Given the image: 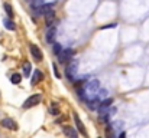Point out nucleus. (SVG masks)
<instances>
[{
  "mask_svg": "<svg viewBox=\"0 0 149 138\" xmlns=\"http://www.w3.org/2000/svg\"><path fill=\"white\" fill-rule=\"evenodd\" d=\"M52 69H54V75H55L56 78H59L61 75H59V72H58V68H56V63H52Z\"/></svg>",
  "mask_w": 149,
  "mask_h": 138,
  "instance_id": "nucleus-20",
  "label": "nucleus"
},
{
  "mask_svg": "<svg viewBox=\"0 0 149 138\" xmlns=\"http://www.w3.org/2000/svg\"><path fill=\"white\" fill-rule=\"evenodd\" d=\"M119 138H126V134H125V133H120V135H119Z\"/></svg>",
  "mask_w": 149,
  "mask_h": 138,
  "instance_id": "nucleus-21",
  "label": "nucleus"
},
{
  "mask_svg": "<svg viewBox=\"0 0 149 138\" xmlns=\"http://www.w3.org/2000/svg\"><path fill=\"white\" fill-rule=\"evenodd\" d=\"M62 50H64L62 45H59V43H54V53H55V55H59Z\"/></svg>",
  "mask_w": 149,
  "mask_h": 138,
  "instance_id": "nucleus-17",
  "label": "nucleus"
},
{
  "mask_svg": "<svg viewBox=\"0 0 149 138\" xmlns=\"http://www.w3.org/2000/svg\"><path fill=\"white\" fill-rule=\"evenodd\" d=\"M55 38H56V29L54 26H51L49 29H48V32H47L45 39H47L48 43H55Z\"/></svg>",
  "mask_w": 149,
  "mask_h": 138,
  "instance_id": "nucleus-6",
  "label": "nucleus"
},
{
  "mask_svg": "<svg viewBox=\"0 0 149 138\" xmlns=\"http://www.w3.org/2000/svg\"><path fill=\"white\" fill-rule=\"evenodd\" d=\"M72 55H74V50H72V49H70V47H68V49H64V50L58 55V56H59V62H61V63H65L67 60L71 59Z\"/></svg>",
  "mask_w": 149,
  "mask_h": 138,
  "instance_id": "nucleus-4",
  "label": "nucleus"
},
{
  "mask_svg": "<svg viewBox=\"0 0 149 138\" xmlns=\"http://www.w3.org/2000/svg\"><path fill=\"white\" fill-rule=\"evenodd\" d=\"M106 96H107V89H99L97 92V99H106Z\"/></svg>",
  "mask_w": 149,
  "mask_h": 138,
  "instance_id": "nucleus-16",
  "label": "nucleus"
},
{
  "mask_svg": "<svg viewBox=\"0 0 149 138\" xmlns=\"http://www.w3.org/2000/svg\"><path fill=\"white\" fill-rule=\"evenodd\" d=\"M26 1H32V0H26Z\"/></svg>",
  "mask_w": 149,
  "mask_h": 138,
  "instance_id": "nucleus-22",
  "label": "nucleus"
},
{
  "mask_svg": "<svg viewBox=\"0 0 149 138\" xmlns=\"http://www.w3.org/2000/svg\"><path fill=\"white\" fill-rule=\"evenodd\" d=\"M31 71H32V65L29 62H25V65H23V73H25V76H29L31 75Z\"/></svg>",
  "mask_w": 149,
  "mask_h": 138,
  "instance_id": "nucleus-13",
  "label": "nucleus"
},
{
  "mask_svg": "<svg viewBox=\"0 0 149 138\" xmlns=\"http://www.w3.org/2000/svg\"><path fill=\"white\" fill-rule=\"evenodd\" d=\"M64 134L68 138H78V133L75 131L74 127H70V125H65L64 127Z\"/></svg>",
  "mask_w": 149,
  "mask_h": 138,
  "instance_id": "nucleus-7",
  "label": "nucleus"
},
{
  "mask_svg": "<svg viewBox=\"0 0 149 138\" xmlns=\"http://www.w3.org/2000/svg\"><path fill=\"white\" fill-rule=\"evenodd\" d=\"M45 20H47V26H48V27L54 26V23H55V12H54V10H49V12L45 14Z\"/></svg>",
  "mask_w": 149,
  "mask_h": 138,
  "instance_id": "nucleus-9",
  "label": "nucleus"
},
{
  "mask_svg": "<svg viewBox=\"0 0 149 138\" xmlns=\"http://www.w3.org/2000/svg\"><path fill=\"white\" fill-rule=\"evenodd\" d=\"M3 7H4V10H6L7 16H9V17H13V7H12L9 3H4V4H3Z\"/></svg>",
  "mask_w": 149,
  "mask_h": 138,
  "instance_id": "nucleus-14",
  "label": "nucleus"
},
{
  "mask_svg": "<svg viewBox=\"0 0 149 138\" xmlns=\"http://www.w3.org/2000/svg\"><path fill=\"white\" fill-rule=\"evenodd\" d=\"M41 81H44V75H42V72H41L39 69H36V71L33 72V76H32V85H36V84H39Z\"/></svg>",
  "mask_w": 149,
  "mask_h": 138,
  "instance_id": "nucleus-10",
  "label": "nucleus"
},
{
  "mask_svg": "<svg viewBox=\"0 0 149 138\" xmlns=\"http://www.w3.org/2000/svg\"><path fill=\"white\" fill-rule=\"evenodd\" d=\"M106 134H107V138H114L113 130H111V125H107V127H106Z\"/></svg>",
  "mask_w": 149,
  "mask_h": 138,
  "instance_id": "nucleus-18",
  "label": "nucleus"
},
{
  "mask_svg": "<svg viewBox=\"0 0 149 138\" xmlns=\"http://www.w3.org/2000/svg\"><path fill=\"white\" fill-rule=\"evenodd\" d=\"M111 104H113V99H111V98H107V99H103V101H101V105H103V106H107V108H109Z\"/></svg>",
  "mask_w": 149,
  "mask_h": 138,
  "instance_id": "nucleus-19",
  "label": "nucleus"
},
{
  "mask_svg": "<svg viewBox=\"0 0 149 138\" xmlns=\"http://www.w3.org/2000/svg\"><path fill=\"white\" fill-rule=\"evenodd\" d=\"M72 117H74V122H75V125H77V128H78V131H80L81 134H84V135L87 137V131H86V128H84V124L81 122V119H80V117H78L77 114H74Z\"/></svg>",
  "mask_w": 149,
  "mask_h": 138,
  "instance_id": "nucleus-8",
  "label": "nucleus"
},
{
  "mask_svg": "<svg viewBox=\"0 0 149 138\" xmlns=\"http://www.w3.org/2000/svg\"><path fill=\"white\" fill-rule=\"evenodd\" d=\"M1 127H4V128H7V130H13V131L17 130V124H16L12 118H4V119H1Z\"/></svg>",
  "mask_w": 149,
  "mask_h": 138,
  "instance_id": "nucleus-5",
  "label": "nucleus"
},
{
  "mask_svg": "<svg viewBox=\"0 0 149 138\" xmlns=\"http://www.w3.org/2000/svg\"><path fill=\"white\" fill-rule=\"evenodd\" d=\"M3 25H4V27H6L7 30H15V23H13V20H10V19H4Z\"/></svg>",
  "mask_w": 149,
  "mask_h": 138,
  "instance_id": "nucleus-12",
  "label": "nucleus"
},
{
  "mask_svg": "<svg viewBox=\"0 0 149 138\" xmlns=\"http://www.w3.org/2000/svg\"><path fill=\"white\" fill-rule=\"evenodd\" d=\"M31 53H32V56H33V59H35L36 62H41V60L44 59L42 50H41L36 45H31Z\"/></svg>",
  "mask_w": 149,
  "mask_h": 138,
  "instance_id": "nucleus-3",
  "label": "nucleus"
},
{
  "mask_svg": "<svg viewBox=\"0 0 149 138\" xmlns=\"http://www.w3.org/2000/svg\"><path fill=\"white\" fill-rule=\"evenodd\" d=\"M20 81H22V75H19V73H13V75L10 76V82H12L13 85L20 84Z\"/></svg>",
  "mask_w": 149,
  "mask_h": 138,
  "instance_id": "nucleus-11",
  "label": "nucleus"
},
{
  "mask_svg": "<svg viewBox=\"0 0 149 138\" xmlns=\"http://www.w3.org/2000/svg\"><path fill=\"white\" fill-rule=\"evenodd\" d=\"M100 89V81L97 79H93V81H88L87 85H86V89L84 93L81 95L86 101H90V99H94L97 96V92Z\"/></svg>",
  "mask_w": 149,
  "mask_h": 138,
  "instance_id": "nucleus-1",
  "label": "nucleus"
},
{
  "mask_svg": "<svg viewBox=\"0 0 149 138\" xmlns=\"http://www.w3.org/2000/svg\"><path fill=\"white\" fill-rule=\"evenodd\" d=\"M41 99H42V96H41L39 93L31 95V96H29V98L25 101V104H23V108H25V109H28V108H32V106L38 105V104L41 102Z\"/></svg>",
  "mask_w": 149,
  "mask_h": 138,
  "instance_id": "nucleus-2",
  "label": "nucleus"
},
{
  "mask_svg": "<svg viewBox=\"0 0 149 138\" xmlns=\"http://www.w3.org/2000/svg\"><path fill=\"white\" fill-rule=\"evenodd\" d=\"M49 112L52 115H59V109H58V105H56V104H52V105H51Z\"/></svg>",
  "mask_w": 149,
  "mask_h": 138,
  "instance_id": "nucleus-15",
  "label": "nucleus"
}]
</instances>
